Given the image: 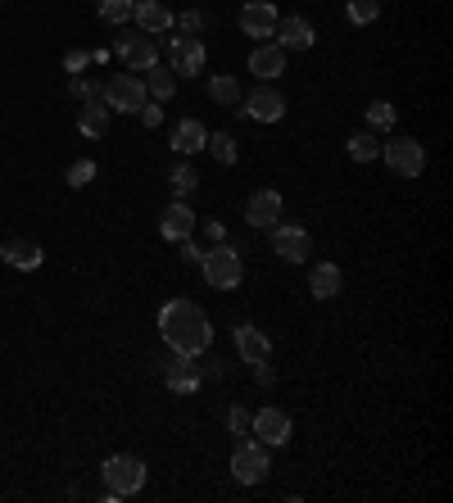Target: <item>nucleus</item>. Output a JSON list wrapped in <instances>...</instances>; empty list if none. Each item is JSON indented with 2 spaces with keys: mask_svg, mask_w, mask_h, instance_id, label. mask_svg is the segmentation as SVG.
Listing matches in <instances>:
<instances>
[{
  "mask_svg": "<svg viewBox=\"0 0 453 503\" xmlns=\"http://www.w3.org/2000/svg\"><path fill=\"white\" fill-rule=\"evenodd\" d=\"M159 336L173 354H204L213 345V327L209 313L195 299H168L159 308Z\"/></svg>",
  "mask_w": 453,
  "mask_h": 503,
  "instance_id": "1",
  "label": "nucleus"
},
{
  "mask_svg": "<svg viewBox=\"0 0 453 503\" xmlns=\"http://www.w3.org/2000/svg\"><path fill=\"white\" fill-rule=\"evenodd\" d=\"M200 272H204V281H209L213 290H236V286L245 281L241 250H236V245H227V241L209 245V250H204V259H200Z\"/></svg>",
  "mask_w": 453,
  "mask_h": 503,
  "instance_id": "2",
  "label": "nucleus"
},
{
  "mask_svg": "<svg viewBox=\"0 0 453 503\" xmlns=\"http://www.w3.org/2000/svg\"><path fill=\"white\" fill-rule=\"evenodd\" d=\"M100 476H105V498L114 503V498H132V494H141V485H146V462L137 458V453H114V458H105V467H100Z\"/></svg>",
  "mask_w": 453,
  "mask_h": 503,
  "instance_id": "3",
  "label": "nucleus"
},
{
  "mask_svg": "<svg viewBox=\"0 0 453 503\" xmlns=\"http://www.w3.org/2000/svg\"><path fill=\"white\" fill-rule=\"evenodd\" d=\"M381 159L399 177H421L426 173V146L417 137H390V141H381Z\"/></svg>",
  "mask_w": 453,
  "mask_h": 503,
  "instance_id": "4",
  "label": "nucleus"
},
{
  "mask_svg": "<svg viewBox=\"0 0 453 503\" xmlns=\"http://www.w3.org/2000/svg\"><path fill=\"white\" fill-rule=\"evenodd\" d=\"M100 96H105V105H109V114H137L150 96H146V78H137V73H114L105 87H100Z\"/></svg>",
  "mask_w": 453,
  "mask_h": 503,
  "instance_id": "5",
  "label": "nucleus"
},
{
  "mask_svg": "<svg viewBox=\"0 0 453 503\" xmlns=\"http://www.w3.org/2000/svg\"><path fill=\"white\" fill-rule=\"evenodd\" d=\"M268 471H272L268 444H259V440H241L236 453H231V476H236L241 485H259V480H268Z\"/></svg>",
  "mask_w": 453,
  "mask_h": 503,
  "instance_id": "6",
  "label": "nucleus"
},
{
  "mask_svg": "<svg viewBox=\"0 0 453 503\" xmlns=\"http://www.w3.org/2000/svg\"><path fill=\"white\" fill-rule=\"evenodd\" d=\"M114 55L127 64V73H146V69L159 64V42L150 33H123L114 42Z\"/></svg>",
  "mask_w": 453,
  "mask_h": 503,
  "instance_id": "7",
  "label": "nucleus"
},
{
  "mask_svg": "<svg viewBox=\"0 0 453 503\" xmlns=\"http://www.w3.org/2000/svg\"><path fill=\"white\" fill-rule=\"evenodd\" d=\"M204 64H209V55H204L200 37H168V69L177 78H200Z\"/></svg>",
  "mask_w": 453,
  "mask_h": 503,
  "instance_id": "8",
  "label": "nucleus"
},
{
  "mask_svg": "<svg viewBox=\"0 0 453 503\" xmlns=\"http://www.w3.org/2000/svg\"><path fill=\"white\" fill-rule=\"evenodd\" d=\"M236 114H250L254 123H281V119H286V100H281V91H277L272 82H263L259 91L241 96V109H236Z\"/></svg>",
  "mask_w": 453,
  "mask_h": 503,
  "instance_id": "9",
  "label": "nucleus"
},
{
  "mask_svg": "<svg viewBox=\"0 0 453 503\" xmlns=\"http://www.w3.org/2000/svg\"><path fill=\"white\" fill-rule=\"evenodd\" d=\"M250 435H254L259 444H268V449H286V444H290V413H281V408H259L254 422H250Z\"/></svg>",
  "mask_w": 453,
  "mask_h": 503,
  "instance_id": "10",
  "label": "nucleus"
},
{
  "mask_svg": "<svg viewBox=\"0 0 453 503\" xmlns=\"http://www.w3.org/2000/svg\"><path fill=\"white\" fill-rule=\"evenodd\" d=\"M277 5L272 0H245L241 5V33L245 37H254V42H268L272 33H277Z\"/></svg>",
  "mask_w": 453,
  "mask_h": 503,
  "instance_id": "11",
  "label": "nucleus"
},
{
  "mask_svg": "<svg viewBox=\"0 0 453 503\" xmlns=\"http://www.w3.org/2000/svg\"><path fill=\"white\" fill-rule=\"evenodd\" d=\"M281 191H268V186H259L250 200H245V223L250 227H259V232H272L277 223H281Z\"/></svg>",
  "mask_w": 453,
  "mask_h": 503,
  "instance_id": "12",
  "label": "nucleus"
},
{
  "mask_svg": "<svg viewBox=\"0 0 453 503\" xmlns=\"http://www.w3.org/2000/svg\"><path fill=\"white\" fill-rule=\"evenodd\" d=\"M164 381L173 394H195L204 385V367L195 363V354H173L168 367H164Z\"/></svg>",
  "mask_w": 453,
  "mask_h": 503,
  "instance_id": "13",
  "label": "nucleus"
},
{
  "mask_svg": "<svg viewBox=\"0 0 453 503\" xmlns=\"http://www.w3.org/2000/svg\"><path fill=\"white\" fill-rule=\"evenodd\" d=\"M272 254H281L286 263H304L313 254V236L304 227H290V223H277L272 227Z\"/></svg>",
  "mask_w": 453,
  "mask_h": 503,
  "instance_id": "14",
  "label": "nucleus"
},
{
  "mask_svg": "<svg viewBox=\"0 0 453 503\" xmlns=\"http://www.w3.org/2000/svg\"><path fill=\"white\" fill-rule=\"evenodd\" d=\"M277 46L290 55V51H313V42H317V33H313V24L304 19V14H286V19H277Z\"/></svg>",
  "mask_w": 453,
  "mask_h": 503,
  "instance_id": "15",
  "label": "nucleus"
},
{
  "mask_svg": "<svg viewBox=\"0 0 453 503\" xmlns=\"http://www.w3.org/2000/svg\"><path fill=\"white\" fill-rule=\"evenodd\" d=\"M195 227H200V218H195V209L186 204V200H173L168 209H164V218H159V232H164V241H186V236H195Z\"/></svg>",
  "mask_w": 453,
  "mask_h": 503,
  "instance_id": "16",
  "label": "nucleus"
},
{
  "mask_svg": "<svg viewBox=\"0 0 453 503\" xmlns=\"http://www.w3.org/2000/svg\"><path fill=\"white\" fill-rule=\"evenodd\" d=\"M250 73H254L259 82H277V78L286 73V51L272 46V42H259V46L250 51Z\"/></svg>",
  "mask_w": 453,
  "mask_h": 503,
  "instance_id": "17",
  "label": "nucleus"
},
{
  "mask_svg": "<svg viewBox=\"0 0 453 503\" xmlns=\"http://www.w3.org/2000/svg\"><path fill=\"white\" fill-rule=\"evenodd\" d=\"M231 340H236V354H241L245 363H263V358H272V340H268L254 322H241V327L231 331Z\"/></svg>",
  "mask_w": 453,
  "mask_h": 503,
  "instance_id": "18",
  "label": "nucleus"
},
{
  "mask_svg": "<svg viewBox=\"0 0 453 503\" xmlns=\"http://www.w3.org/2000/svg\"><path fill=\"white\" fill-rule=\"evenodd\" d=\"M132 19H137L141 33H150V37L173 33V10L164 5V0H137V5H132Z\"/></svg>",
  "mask_w": 453,
  "mask_h": 503,
  "instance_id": "19",
  "label": "nucleus"
},
{
  "mask_svg": "<svg viewBox=\"0 0 453 503\" xmlns=\"http://www.w3.org/2000/svg\"><path fill=\"white\" fill-rule=\"evenodd\" d=\"M177 155H200L204 146H209V128L200 123V119H182L177 128H173V141H168Z\"/></svg>",
  "mask_w": 453,
  "mask_h": 503,
  "instance_id": "20",
  "label": "nucleus"
},
{
  "mask_svg": "<svg viewBox=\"0 0 453 503\" xmlns=\"http://www.w3.org/2000/svg\"><path fill=\"white\" fill-rule=\"evenodd\" d=\"M78 132H82V137H105V132H109V105H105V96L82 100V109H78Z\"/></svg>",
  "mask_w": 453,
  "mask_h": 503,
  "instance_id": "21",
  "label": "nucleus"
},
{
  "mask_svg": "<svg viewBox=\"0 0 453 503\" xmlns=\"http://www.w3.org/2000/svg\"><path fill=\"white\" fill-rule=\"evenodd\" d=\"M340 286H344V272H340L335 263H317V268L308 272V290H313V299H335Z\"/></svg>",
  "mask_w": 453,
  "mask_h": 503,
  "instance_id": "22",
  "label": "nucleus"
},
{
  "mask_svg": "<svg viewBox=\"0 0 453 503\" xmlns=\"http://www.w3.org/2000/svg\"><path fill=\"white\" fill-rule=\"evenodd\" d=\"M0 259L14 263L19 272H33V268H42V245L37 241H10L5 250H0Z\"/></svg>",
  "mask_w": 453,
  "mask_h": 503,
  "instance_id": "23",
  "label": "nucleus"
},
{
  "mask_svg": "<svg viewBox=\"0 0 453 503\" xmlns=\"http://www.w3.org/2000/svg\"><path fill=\"white\" fill-rule=\"evenodd\" d=\"M146 73H150V78H146V96H150V100H159V105H164V100H173V91H177V73H173L168 64H164V69L155 64V69H146Z\"/></svg>",
  "mask_w": 453,
  "mask_h": 503,
  "instance_id": "24",
  "label": "nucleus"
},
{
  "mask_svg": "<svg viewBox=\"0 0 453 503\" xmlns=\"http://www.w3.org/2000/svg\"><path fill=\"white\" fill-rule=\"evenodd\" d=\"M209 100H218L222 109H241V82L231 73H213L209 78Z\"/></svg>",
  "mask_w": 453,
  "mask_h": 503,
  "instance_id": "25",
  "label": "nucleus"
},
{
  "mask_svg": "<svg viewBox=\"0 0 453 503\" xmlns=\"http://www.w3.org/2000/svg\"><path fill=\"white\" fill-rule=\"evenodd\" d=\"M349 159H354V164H376V159H381L376 132H354V137H349Z\"/></svg>",
  "mask_w": 453,
  "mask_h": 503,
  "instance_id": "26",
  "label": "nucleus"
},
{
  "mask_svg": "<svg viewBox=\"0 0 453 503\" xmlns=\"http://www.w3.org/2000/svg\"><path fill=\"white\" fill-rule=\"evenodd\" d=\"M168 191H173V200H191V195L200 191V173H195L191 164L173 168V173H168Z\"/></svg>",
  "mask_w": 453,
  "mask_h": 503,
  "instance_id": "27",
  "label": "nucleus"
},
{
  "mask_svg": "<svg viewBox=\"0 0 453 503\" xmlns=\"http://www.w3.org/2000/svg\"><path fill=\"white\" fill-rule=\"evenodd\" d=\"M204 150H209L222 168H231V164L241 159V150H236V137H231V132H209V146H204Z\"/></svg>",
  "mask_w": 453,
  "mask_h": 503,
  "instance_id": "28",
  "label": "nucleus"
},
{
  "mask_svg": "<svg viewBox=\"0 0 453 503\" xmlns=\"http://www.w3.org/2000/svg\"><path fill=\"white\" fill-rule=\"evenodd\" d=\"M132 5H137V0H96V14H100L105 24L123 28V24L132 19Z\"/></svg>",
  "mask_w": 453,
  "mask_h": 503,
  "instance_id": "29",
  "label": "nucleus"
},
{
  "mask_svg": "<svg viewBox=\"0 0 453 503\" xmlns=\"http://www.w3.org/2000/svg\"><path fill=\"white\" fill-rule=\"evenodd\" d=\"M394 119H399V109H394L390 100H372V105H367V128H372V132H390Z\"/></svg>",
  "mask_w": 453,
  "mask_h": 503,
  "instance_id": "30",
  "label": "nucleus"
},
{
  "mask_svg": "<svg viewBox=\"0 0 453 503\" xmlns=\"http://www.w3.org/2000/svg\"><path fill=\"white\" fill-rule=\"evenodd\" d=\"M344 14H349V24L367 28V24H376V19H381V0H349Z\"/></svg>",
  "mask_w": 453,
  "mask_h": 503,
  "instance_id": "31",
  "label": "nucleus"
},
{
  "mask_svg": "<svg viewBox=\"0 0 453 503\" xmlns=\"http://www.w3.org/2000/svg\"><path fill=\"white\" fill-rule=\"evenodd\" d=\"M250 422H254V413H250L245 403H231V408H227V431H231L236 440H250Z\"/></svg>",
  "mask_w": 453,
  "mask_h": 503,
  "instance_id": "32",
  "label": "nucleus"
},
{
  "mask_svg": "<svg viewBox=\"0 0 453 503\" xmlns=\"http://www.w3.org/2000/svg\"><path fill=\"white\" fill-rule=\"evenodd\" d=\"M91 177H96V159H78V164L69 168V186H73V191L91 186Z\"/></svg>",
  "mask_w": 453,
  "mask_h": 503,
  "instance_id": "33",
  "label": "nucleus"
},
{
  "mask_svg": "<svg viewBox=\"0 0 453 503\" xmlns=\"http://www.w3.org/2000/svg\"><path fill=\"white\" fill-rule=\"evenodd\" d=\"M173 28H182L186 37H200V33H204V14H200V10H182V14L173 19Z\"/></svg>",
  "mask_w": 453,
  "mask_h": 503,
  "instance_id": "34",
  "label": "nucleus"
},
{
  "mask_svg": "<svg viewBox=\"0 0 453 503\" xmlns=\"http://www.w3.org/2000/svg\"><path fill=\"white\" fill-rule=\"evenodd\" d=\"M69 91H73V100H96V96H100V87H96V82H87L82 73H73Z\"/></svg>",
  "mask_w": 453,
  "mask_h": 503,
  "instance_id": "35",
  "label": "nucleus"
},
{
  "mask_svg": "<svg viewBox=\"0 0 453 503\" xmlns=\"http://www.w3.org/2000/svg\"><path fill=\"white\" fill-rule=\"evenodd\" d=\"M137 119H141V128H150V132H155V128L164 123V109H159V100H146V105L137 109Z\"/></svg>",
  "mask_w": 453,
  "mask_h": 503,
  "instance_id": "36",
  "label": "nucleus"
},
{
  "mask_svg": "<svg viewBox=\"0 0 453 503\" xmlns=\"http://www.w3.org/2000/svg\"><path fill=\"white\" fill-rule=\"evenodd\" d=\"M87 64H91V51H69V55H64V69H69V73H82Z\"/></svg>",
  "mask_w": 453,
  "mask_h": 503,
  "instance_id": "37",
  "label": "nucleus"
},
{
  "mask_svg": "<svg viewBox=\"0 0 453 503\" xmlns=\"http://www.w3.org/2000/svg\"><path fill=\"white\" fill-rule=\"evenodd\" d=\"M177 245H182V259H186V263H195V268H200V259H204V250H200V245H195V241H191V236H186V241H177Z\"/></svg>",
  "mask_w": 453,
  "mask_h": 503,
  "instance_id": "38",
  "label": "nucleus"
},
{
  "mask_svg": "<svg viewBox=\"0 0 453 503\" xmlns=\"http://www.w3.org/2000/svg\"><path fill=\"white\" fill-rule=\"evenodd\" d=\"M250 367H254V381H259L263 390H268V385L277 381V376H272V367H268V358H263V363H250Z\"/></svg>",
  "mask_w": 453,
  "mask_h": 503,
  "instance_id": "39",
  "label": "nucleus"
},
{
  "mask_svg": "<svg viewBox=\"0 0 453 503\" xmlns=\"http://www.w3.org/2000/svg\"><path fill=\"white\" fill-rule=\"evenodd\" d=\"M209 241H213V245L227 241V227H222V223H209Z\"/></svg>",
  "mask_w": 453,
  "mask_h": 503,
  "instance_id": "40",
  "label": "nucleus"
},
{
  "mask_svg": "<svg viewBox=\"0 0 453 503\" xmlns=\"http://www.w3.org/2000/svg\"><path fill=\"white\" fill-rule=\"evenodd\" d=\"M0 250H5V245H0Z\"/></svg>",
  "mask_w": 453,
  "mask_h": 503,
  "instance_id": "41",
  "label": "nucleus"
}]
</instances>
